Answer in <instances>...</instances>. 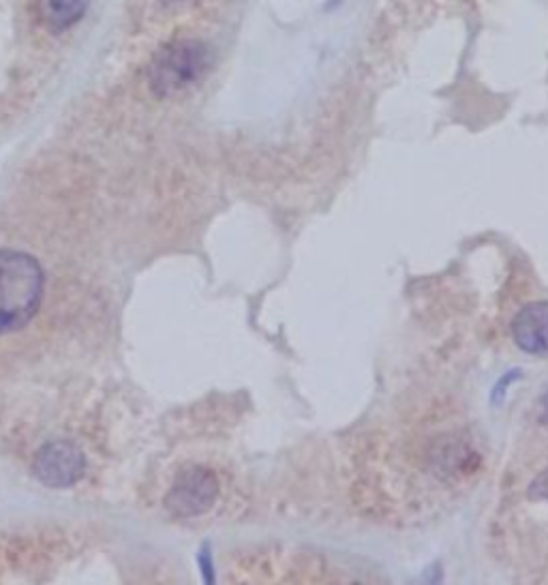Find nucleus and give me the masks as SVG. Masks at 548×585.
Segmentation results:
<instances>
[{
  "label": "nucleus",
  "instance_id": "nucleus-5",
  "mask_svg": "<svg viewBox=\"0 0 548 585\" xmlns=\"http://www.w3.org/2000/svg\"><path fill=\"white\" fill-rule=\"evenodd\" d=\"M512 335L527 354H548V303H531L512 322Z\"/></svg>",
  "mask_w": 548,
  "mask_h": 585
},
{
  "label": "nucleus",
  "instance_id": "nucleus-2",
  "mask_svg": "<svg viewBox=\"0 0 548 585\" xmlns=\"http://www.w3.org/2000/svg\"><path fill=\"white\" fill-rule=\"evenodd\" d=\"M212 67L210 45L197 37H176L163 43L150 58L146 82L159 99L187 95L200 84Z\"/></svg>",
  "mask_w": 548,
  "mask_h": 585
},
{
  "label": "nucleus",
  "instance_id": "nucleus-8",
  "mask_svg": "<svg viewBox=\"0 0 548 585\" xmlns=\"http://www.w3.org/2000/svg\"><path fill=\"white\" fill-rule=\"evenodd\" d=\"M534 489H538V491H540V498H548V472H546L542 478H538V480H536Z\"/></svg>",
  "mask_w": 548,
  "mask_h": 585
},
{
  "label": "nucleus",
  "instance_id": "nucleus-9",
  "mask_svg": "<svg viewBox=\"0 0 548 585\" xmlns=\"http://www.w3.org/2000/svg\"><path fill=\"white\" fill-rule=\"evenodd\" d=\"M540 420L544 425H548V390H546V395L540 401Z\"/></svg>",
  "mask_w": 548,
  "mask_h": 585
},
{
  "label": "nucleus",
  "instance_id": "nucleus-6",
  "mask_svg": "<svg viewBox=\"0 0 548 585\" xmlns=\"http://www.w3.org/2000/svg\"><path fill=\"white\" fill-rule=\"evenodd\" d=\"M88 5L90 0H37V18L48 33L60 35L84 18Z\"/></svg>",
  "mask_w": 548,
  "mask_h": 585
},
{
  "label": "nucleus",
  "instance_id": "nucleus-3",
  "mask_svg": "<svg viewBox=\"0 0 548 585\" xmlns=\"http://www.w3.org/2000/svg\"><path fill=\"white\" fill-rule=\"evenodd\" d=\"M219 498V480L204 465H191L182 470L165 495V508L172 515L191 519L206 515Z\"/></svg>",
  "mask_w": 548,
  "mask_h": 585
},
{
  "label": "nucleus",
  "instance_id": "nucleus-1",
  "mask_svg": "<svg viewBox=\"0 0 548 585\" xmlns=\"http://www.w3.org/2000/svg\"><path fill=\"white\" fill-rule=\"evenodd\" d=\"M45 292L37 258L18 249H0V337L22 330L35 318Z\"/></svg>",
  "mask_w": 548,
  "mask_h": 585
},
{
  "label": "nucleus",
  "instance_id": "nucleus-4",
  "mask_svg": "<svg viewBox=\"0 0 548 585\" xmlns=\"http://www.w3.org/2000/svg\"><path fill=\"white\" fill-rule=\"evenodd\" d=\"M86 472V459L82 450L65 440L50 442L39 448L35 455V476L43 485L65 489L78 483Z\"/></svg>",
  "mask_w": 548,
  "mask_h": 585
},
{
  "label": "nucleus",
  "instance_id": "nucleus-7",
  "mask_svg": "<svg viewBox=\"0 0 548 585\" xmlns=\"http://www.w3.org/2000/svg\"><path fill=\"white\" fill-rule=\"evenodd\" d=\"M195 3H200V0H159V5L165 9H185Z\"/></svg>",
  "mask_w": 548,
  "mask_h": 585
}]
</instances>
